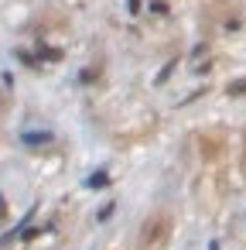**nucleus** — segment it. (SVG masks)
Masks as SVG:
<instances>
[{
	"mask_svg": "<svg viewBox=\"0 0 246 250\" xmlns=\"http://www.w3.org/2000/svg\"><path fill=\"white\" fill-rule=\"evenodd\" d=\"M106 182H110V175H106V171H93V175L86 178V185H89V188H106Z\"/></svg>",
	"mask_w": 246,
	"mask_h": 250,
	"instance_id": "obj_1",
	"label": "nucleus"
}]
</instances>
